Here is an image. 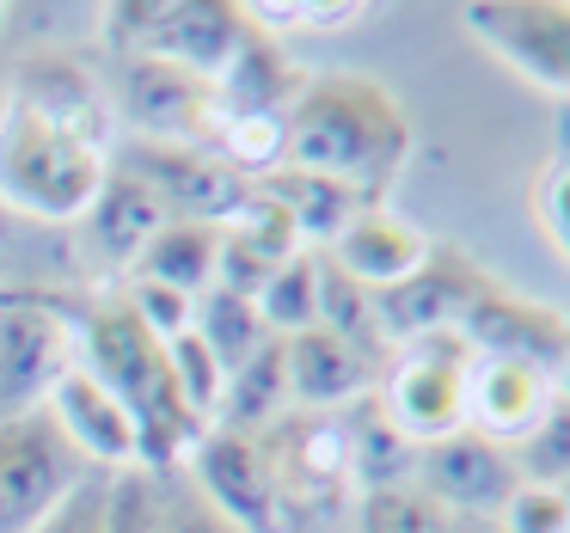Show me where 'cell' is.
<instances>
[{
    "instance_id": "obj_1",
    "label": "cell",
    "mask_w": 570,
    "mask_h": 533,
    "mask_svg": "<svg viewBox=\"0 0 570 533\" xmlns=\"http://www.w3.org/2000/svg\"><path fill=\"white\" fill-rule=\"evenodd\" d=\"M283 124H288V166L337 178L368 209H386V190L399 185L411 148H417L393 87H381L374 75H356V68L307 75V87L295 92Z\"/></svg>"
},
{
    "instance_id": "obj_2",
    "label": "cell",
    "mask_w": 570,
    "mask_h": 533,
    "mask_svg": "<svg viewBox=\"0 0 570 533\" xmlns=\"http://www.w3.org/2000/svg\"><path fill=\"white\" fill-rule=\"evenodd\" d=\"M56 300H62L68 325H75V349H80L75 362L136 417L141 466L148 472L185 466L190 447L203 442V423L178 398L166 344L124 307V295H56Z\"/></svg>"
},
{
    "instance_id": "obj_3",
    "label": "cell",
    "mask_w": 570,
    "mask_h": 533,
    "mask_svg": "<svg viewBox=\"0 0 570 533\" xmlns=\"http://www.w3.org/2000/svg\"><path fill=\"white\" fill-rule=\"evenodd\" d=\"M105 172H111L105 154H92L75 136L50 129L19 99L0 105V203H7V215L75 227L92 209Z\"/></svg>"
},
{
    "instance_id": "obj_4",
    "label": "cell",
    "mask_w": 570,
    "mask_h": 533,
    "mask_svg": "<svg viewBox=\"0 0 570 533\" xmlns=\"http://www.w3.org/2000/svg\"><path fill=\"white\" fill-rule=\"evenodd\" d=\"M246 38L252 19L234 0H124V7H105V50L154 56V62L190 68L203 80H222Z\"/></svg>"
},
{
    "instance_id": "obj_5",
    "label": "cell",
    "mask_w": 570,
    "mask_h": 533,
    "mask_svg": "<svg viewBox=\"0 0 570 533\" xmlns=\"http://www.w3.org/2000/svg\"><path fill=\"white\" fill-rule=\"evenodd\" d=\"M111 56V111L141 141H178V148H209L222 129V87L190 68L154 62V56Z\"/></svg>"
},
{
    "instance_id": "obj_6",
    "label": "cell",
    "mask_w": 570,
    "mask_h": 533,
    "mask_svg": "<svg viewBox=\"0 0 570 533\" xmlns=\"http://www.w3.org/2000/svg\"><path fill=\"white\" fill-rule=\"evenodd\" d=\"M75 356V325L50 288H0V423L50 405Z\"/></svg>"
},
{
    "instance_id": "obj_7",
    "label": "cell",
    "mask_w": 570,
    "mask_h": 533,
    "mask_svg": "<svg viewBox=\"0 0 570 533\" xmlns=\"http://www.w3.org/2000/svg\"><path fill=\"white\" fill-rule=\"evenodd\" d=\"M466 368H472V349L460 344L454 332L399 344L381 368L374 405L386 411V423H393L405 442L430 447V442H442V435L466 430Z\"/></svg>"
},
{
    "instance_id": "obj_8",
    "label": "cell",
    "mask_w": 570,
    "mask_h": 533,
    "mask_svg": "<svg viewBox=\"0 0 570 533\" xmlns=\"http://www.w3.org/2000/svg\"><path fill=\"white\" fill-rule=\"evenodd\" d=\"M87 472L92 466L56 430L50 411L0 423V533H38Z\"/></svg>"
},
{
    "instance_id": "obj_9",
    "label": "cell",
    "mask_w": 570,
    "mask_h": 533,
    "mask_svg": "<svg viewBox=\"0 0 570 533\" xmlns=\"http://www.w3.org/2000/svg\"><path fill=\"white\" fill-rule=\"evenodd\" d=\"M111 166L129 172L136 185L154 190L173 221H234L246 209L252 185L239 172H227L215 160V148H178V141H141V136H124L111 148Z\"/></svg>"
},
{
    "instance_id": "obj_10",
    "label": "cell",
    "mask_w": 570,
    "mask_h": 533,
    "mask_svg": "<svg viewBox=\"0 0 570 533\" xmlns=\"http://www.w3.org/2000/svg\"><path fill=\"white\" fill-rule=\"evenodd\" d=\"M460 26L521 80L570 105V0H472Z\"/></svg>"
},
{
    "instance_id": "obj_11",
    "label": "cell",
    "mask_w": 570,
    "mask_h": 533,
    "mask_svg": "<svg viewBox=\"0 0 570 533\" xmlns=\"http://www.w3.org/2000/svg\"><path fill=\"white\" fill-rule=\"evenodd\" d=\"M484 283H491V270H484L466 246L435 239L430 258H423L405 283L374 295V319H381L386 349L417 344V337H435V332H454V325L466 319V307L484 295Z\"/></svg>"
},
{
    "instance_id": "obj_12",
    "label": "cell",
    "mask_w": 570,
    "mask_h": 533,
    "mask_svg": "<svg viewBox=\"0 0 570 533\" xmlns=\"http://www.w3.org/2000/svg\"><path fill=\"white\" fill-rule=\"evenodd\" d=\"M7 99H19L50 129H62V136H75L80 148H92V154L111 160L117 111H111V87H105V75L92 62H80V56H68V50H43V56H31V62H19Z\"/></svg>"
},
{
    "instance_id": "obj_13",
    "label": "cell",
    "mask_w": 570,
    "mask_h": 533,
    "mask_svg": "<svg viewBox=\"0 0 570 533\" xmlns=\"http://www.w3.org/2000/svg\"><path fill=\"white\" fill-rule=\"evenodd\" d=\"M454 337L472 356H509V362H528V368H546L558 381L564 349H570V313L509 288L503 276H491L484 295L466 307V319L454 325Z\"/></svg>"
},
{
    "instance_id": "obj_14",
    "label": "cell",
    "mask_w": 570,
    "mask_h": 533,
    "mask_svg": "<svg viewBox=\"0 0 570 533\" xmlns=\"http://www.w3.org/2000/svg\"><path fill=\"white\" fill-rule=\"evenodd\" d=\"M185 472L203 484L215 509L239 521L246 533H283V491H276V466L264 454V435L239 430H203V442L190 447Z\"/></svg>"
},
{
    "instance_id": "obj_15",
    "label": "cell",
    "mask_w": 570,
    "mask_h": 533,
    "mask_svg": "<svg viewBox=\"0 0 570 533\" xmlns=\"http://www.w3.org/2000/svg\"><path fill=\"white\" fill-rule=\"evenodd\" d=\"M448 515H472V521H497V509L515 496L521 472H515V454L503 442L479 430H454L442 442L417 447V478Z\"/></svg>"
},
{
    "instance_id": "obj_16",
    "label": "cell",
    "mask_w": 570,
    "mask_h": 533,
    "mask_svg": "<svg viewBox=\"0 0 570 533\" xmlns=\"http://www.w3.org/2000/svg\"><path fill=\"white\" fill-rule=\"evenodd\" d=\"M283 368H288V411H325V417H337V411L381 393L386 362L344 344L325 325H313L301 337H283Z\"/></svg>"
},
{
    "instance_id": "obj_17",
    "label": "cell",
    "mask_w": 570,
    "mask_h": 533,
    "mask_svg": "<svg viewBox=\"0 0 570 533\" xmlns=\"http://www.w3.org/2000/svg\"><path fill=\"white\" fill-rule=\"evenodd\" d=\"M56 417V430L75 442V454L87 460V466H105V472H124V466H141V430L136 417H129L124 405H117L111 393H105L99 381H92L87 368H68L62 386L50 393V405H43Z\"/></svg>"
},
{
    "instance_id": "obj_18",
    "label": "cell",
    "mask_w": 570,
    "mask_h": 533,
    "mask_svg": "<svg viewBox=\"0 0 570 533\" xmlns=\"http://www.w3.org/2000/svg\"><path fill=\"white\" fill-rule=\"evenodd\" d=\"M552 398H558V381L546 368H528V362H509V356H472V368H466V430L515 447L521 435L546 417Z\"/></svg>"
},
{
    "instance_id": "obj_19",
    "label": "cell",
    "mask_w": 570,
    "mask_h": 533,
    "mask_svg": "<svg viewBox=\"0 0 570 533\" xmlns=\"http://www.w3.org/2000/svg\"><path fill=\"white\" fill-rule=\"evenodd\" d=\"M173 221V215L154 203V190L148 185H136L129 172H105V185H99V197H92V209L80 215V246H87V258H92V270H136V258L148 251V239L160 234V227Z\"/></svg>"
},
{
    "instance_id": "obj_20",
    "label": "cell",
    "mask_w": 570,
    "mask_h": 533,
    "mask_svg": "<svg viewBox=\"0 0 570 533\" xmlns=\"http://www.w3.org/2000/svg\"><path fill=\"white\" fill-rule=\"evenodd\" d=\"M430 246L435 239L423 234L417 221H405L399 209H362L356 221L337 234V246L325 251V258H332L350 283H362L368 295H381V288L405 283V276L430 258Z\"/></svg>"
},
{
    "instance_id": "obj_21",
    "label": "cell",
    "mask_w": 570,
    "mask_h": 533,
    "mask_svg": "<svg viewBox=\"0 0 570 533\" xmlns=\"http://www.w3.org/2000/svg\"><path fill=\"white\" fill-rule=\"evenodd\" d=\"M295 251H307V246H301V234H295V221H288L271 197L252 190L246 209H239L234 221H222V276H215V283L258 300V288L271 283Z\"/></svg>"
},
{
    "instance_id": "obj_22",
    "label": "cell",
    "mask_w": 570,
    "mask_h": 533,
    "mask_svg": "<svg viewBox=\"0 0 570 533\" xmlns=\"http://www.w3.org/2000/svg\"><path fill=\"white\" fill-rule=\"evenodd\" d=\"M252 190L271 197L276 209L295 221V234H301L307 251H332L337 234L368 209L350 185H337V178H325V172H307V166H276V172L264 178V185H252Z\"/></svg>"
},
{
    "instance_id": "obj_23",
    "label": "cell",
    "mask_w": 570,
    "mask_h": 533,
    "mask_svg": "<svg viewBox=\"0 0 570 533\" xmlns=\"http://www.w3.org/2000/svg\"><path fill=\"white\" fill-rule=\"evenodd\" d=\"M222 87V117H239V111H264V117H283L295 105V92L307 87V68L288 56L283 38L252 26V38L239 43V56L227 62V75L215 80Z\"/></svg>"
},
{
    "instance_id": "obj_24",
    "label": "cell",
    "mask_w": 570,
    "mask_h": 533,
    "mask_svg": "<svg viewBox=\"0 0 570 533\" xmlns=\"http://www.w3.org/2000/svg\"><path fill=\"white\" fill-rule=\"evenodd\" d=\"M129 276H148V283H166L178 295L203 300L215 288V276H222V227L215 221H166Z\"/></svg>"
},
{
    "instance_id": "obj_25",
    "label": "cell",
    "mask_w": 570,
    "mask_h": 533,
    "mask_svg": "<svg viewBox=\"0 0 570 533\" xmlns=\"http://www.w3.org/2000/svg\"><path fill=\"white\" fill-rule=\"evenodd\" d=\"M344 423H350V484H356V491H381V484L417 478V442H405L374 398L350 405Z\"/></svg>"
},
{
    "instance_id": "obj_26",
    "label": "cell",
    "mask_w": 570,
    "mask_h": 533,
    "mask_svg": "<svg viewBox=\"0 0 570 533\" xmlns=\"http://www.w3.org/2000/svg\"><path fill=\"white\" fill-rule=\"evenodd\" d=\"M288 417V368H283V337L258 349L252 362H239L227 374V405H222V430L239 435H264L271 423Z\"/></svg>"
},
{
    "instance_id": "obj_27",
    "label": "cell",
    "mask_w": 570,
    "mask_h": 533,
    "mask_svg": "<svg viewBox=\"0 0 570 533\" xmlns=\"http://www.w3.org/2000/svg\"><path fill=\"white\" fill-rule=\"evenodd\" d=\"M197 337L222 356V368L234 374L239 362H252L264 344H271V325H264V313H258L252 295H234V288L215 283L209 295L197 300Z\"/></svg>"
},
{
    "instance_id": "obj_28",
    "label": "cell",
    "mask_w": 570,
    "mask_h": 533,
    "mask_svg": "<svg viewBox=\"0 0 570 533\" xmlns=\"http://www.w3.org/2000/svg\"><path fill=\"white\" fill-rule=\"evenodd\" d=\"M209 148L227 172H239L246 185H264L276 166H288V124L264 111H239V117H222Z\"/></svg>"
},
{
    "instance_id": "obj_29",
    "label": "cell",
    "mask_w": 570,
    "mask_h": 533,
    "mask_svg": "<svg viewBox=\"0 0 570 533\" xmlns=\"http://www.w3.org/2000/svg\"><path fill=\"white\" fill-rule=\"evenodd\" d=\"M258 313L271 337H301L320 325V251H295L271 283L258 288Z\"/></svg>"
},
{
    "instance_id": "obj_30",
    "label": "cell",
    "mask_w": 570,
    "mask_h": 533,
    "mask_svg": "<svg viewBox=\"0 0 570 533\" xmlns=\"http://www.w3.org/2000/svg\"><path fill=\"white\" fill-rule=\"evenodd\" d=\"M320 325H325V332H337L344 344L381 356V362L393 356V349H386V337H381V319H374V295L362 283H350V276L325 258V251H320Z\"/></svg>"
},
{
    "instance_id": "obj_31",
    "label": "cell",
    "mask_w": 570,
    "mask_h": 533,
    "mask_svg": "<svg viewBox=\"0 0 570 533\" xmlns=\"http://www.w3.org/2000/svg\"><path fill=\"white\" fill-rule=\"evenodd\" d=\"M356 533H454V515L423 484L356 491Z\"/></svg>"
},
{
    "instance_id": "obj_32",
    "label": "cell",
    "mask_w": 570,
    "mask_h": 533,
    "mask_svg": "<svg viewBox=\"0 0 570 533\" xmlns=\"http://www.w3.org/2000/svg\"><path fill=\"white\" fill-rule=\"evenodd\" d=\"M166 356H173V381H178V398L190 405V417H197L203 430H215V423H222V405H227V368H222V356H215V349L197 337V325H190L185 337H173V344H166Z\"/></svg>"
},
{
    "instance_id": "obj_33",
    "label": "cell",
    "mask_w": 570,
    "mask_h": 533,
    "mask_svg": "<svg viewBox=\"0 0 570 533\" xmlns=\"http://www.w3.org/2000/svg\"><path fill=\"white\" fill-rule=\"evenodd\" d=\"M509 454H515L521 484H558V491H564L570 484V398L558 393L552 405H546V417L533 423Z\"/></svg>"
},
{
    "instance_id": "obj_34",
    "label": "cell",
    "mask_w": 570,
    "mask_h": 533,
    "mask_svg": "<svg viewBox=\"0 0 570 533\" xmlns=\"http://www.w3.org/2000/svg\"><path fill=\"white\" fill-rule=\"evenodd\" d=\"M154 503H160V533H246L227 509L203 496V484L185 466L154 472Z\"/></svg>"
},
{
    "instance_id": "obj_35",
    "label": "cell",
    "mask_w": 570,
    "mask_h": 533,
    "mask_svg": "<svg viewBox=\"0 0 570 533\" xmlns=\"http://www.w3.org/2000/svg\"><path fill=\"white\" fill-rule=\"evenodd\" d=\"M533 227H540L546 246L558 251V264L570 270V111L558 117V154L546 160L540 185H533Z\"/></svg>"
},
{
    "instance_id": "obj_36",
    "label": "cell",
    "mask_w": 570,
    "mask_h": 533,
    "mask_svg": "<svg viewBox=\"0 0 570 533\" xmlns=\"http://www.w3.org/2000/svg\"><path fill=\"white\" fill-rule=\"evenodd\" d=\"M124 307L136 313L141 325H148L160 344H173V337H185L190 325H197V300L190 295H178V288H166V283H148V276H124Z\"/></svg>"
},
{
    "instance_id": "obj_37",
    "label": "cell",
    "mask_w": 570,
    "mask_h": 533,
    "mask_svg": "<svg viewBox=\"0 0 570 533\" xmlns=\"http://www.w3.org/2000/svg\"><path fill=\"white\" fill-rule=\"evenodd\" d=\"M497 533H570V496L558 484H515L497 509Z\"/></svg>"
},
{
    "instance_id": "obj_38",
    "label": "cell",
    "mask_w": 570,
    "mask_h": 533,
    "mask_svg": "<svg viewBox=\"0 0 570 533\" xmlns=\"http://www.w3.org/2000/svg\"><path fill=\"white\" fill-rule=\"evenodd\" d=\"M105 533H160V503H154V472H148V466L111 472V509H105Z\"/></svg>"
},
{
    "instance_id": "obj_39",
    "label": "cell",
    "mask_w": 570,
    "mask_h": 533,
    "mask_svg": "<svg viewBox=\"0 0 570 533\" xmlns=\"http://www.w3.org/2000/svg\"><path fill=\"white\" fill-rule=\"evenodd\" d=\"M362 13H368V7H313V0H301V7L252 0V7H246V19L258 31H271V38H288V31H350Z\"/></svg>"
},
{
    "instance_id": "obj_40",
    "label": "cell",
    "mask_w": 570,
    "mask_h": 533,
    "mask_svg": "<svg viewBox=\"0 0 570 533\" xmlns=\"http://www.w3.org/2000/svg\"><path fill=\"white\" fill-rule=\"evenodd\" d=\"M105 509H111V472L92 466L87 478L50 509V521H43L38 533H105Z\"/></svg>"
},
{
    "instance_id": "obj_41",
    "label": "cell",
    "mask_w": 570,
    "mask_h": 533,
    "mask_svg": "<svg viewBox=\"0 0 570 533\" xmlns=\"http://www.w3.org/2000/svg\"><path fill=\"white\" fill-rule=\"evenodd\" d=\"M454 533H497V521H472V515H454Z\"/></svg>"
},
{
    "instance_id": "obj_42",
    "label": "cell",
    "mask_w": 570,
    "mask_h": 533,
    "mask_svg": "<svg viewBox=\"0 0 570 533\" xmlns=\"http://www.w3.org/2000/svg\"><path fill=\"white\" fill-rule=\"evenodd\" d=\"M558 393L570 398V349H564V368H558Z\"/></svg>"
},
{
    "instance_id": "obj_43",
    "label": "cell",
    "mask_w": 570,
    "mask_h": 533,
    "mask_svg": "<svg viewBox=\"0 0 570 533\" xmlns=\"http://www.w3.org/2000/svg\"><path fill=\"white\" fill-rule=\"evenodd\" d=\"M7 234H13V215H7V203H0V246H7Z\"/></svg>"
},
{
    "instance_id": "obj_44",
    "label": "cell",
    "mask_w": 570,
    "mask_h": 533,
    "mask_svg": "<svg viewBox=\"0 0 570 533\" xmlns=\"http://www.w3.org/2000/svg\"><path fill=\"white\" fill-rule=\"evenodd\" d=\"M564 496H570V484H564Z\"/></svg>"
}]
</instances>
